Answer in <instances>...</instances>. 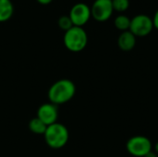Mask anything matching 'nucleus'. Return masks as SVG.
I'll list each match as a JSON object with an SVG mask.
<instances>
[{
    "instance_id": "1",
    "label": "nucleus",
    "mask_w": 158,
    "mask_h": 157,
    "mask_svg": "<svg viewBox=\"0 0 158 157\" xmlns=\"http://www.w3.org/2000/svg\"><path fill=\"white\" fill-rule=\"evenodd\" d=\"M76 93L74 82L69 80L56 81L48 91V98L54 105H62L71 100Z\"/></svg>"
},
{
    "instance_id": "2",
    "label": "nucleus",
    "mask_w": 158,
    "mask_h": 157,
    "mask_svg": "<svg viewBox=\"0 0 158 157\" xmlns=\"http://www.w3.org/2000/svg\"><path fill=\"white\" fill-rule=\"evenodd\" d=\"M44 135L47 145L53 149L64 147L67 144L69 136L67 127L56 122L48 126Z\"/></svg>"
},
{
    "instance_id": "3",
    "label": "nucleus",
    "mask_w": 158,
    "mask_h": 157,
    "mask_svg": "<svg viewBox=\"0 0 158 157\" xmlns=\"http://www.w3.org/2000/svg\"><path fill=\"white\" fill-rule=\"evenodd\" d=\"M88 43V36L86 31L81 27L73 26L66 31L64 35V44L71 52L82 51Z\"/></svg>"
},
{
    "instance_id": "4",
    "label": "nucleus",
    "mask_w": 158,
    "mask_h": 157,
    "mask_svg": "<svg viewBox=\"0 0 158 157\" xmlns=\"http://www.w3.org/2000/svg\"><path fill=\"white\" fill-rule=\"evenodd\" d=\"M153 29V19L147 15L140 14L131 19L129 31L136 37H144L150 34Z\"/></svg>"
},
{
    "instance_id": "5",
    "label": "nucleus",
    "mask_w": 158,
    "mask_h": 157,
    "mask_svg": "<svg viewBox=\"0 0 158 157\" xmlns=\"http://www.w3.org/2000/svg\"><path fill=\"white\" fill-rule=\"evenodd\" d=\"M152 143L150 140L144 136H135L131 138L127 143L128 152L137 157H144L151 152Z\"/></svg>"
},
{
    "instance_id": "6",
    "label": "nucleus",
    "mask_w": 158,
    "mask_h": 157,
    "mask_svg": "<svg viewBox=\"0 0 158 157\" xmlns=\"http://www.w3.org/2000/svg\"><path fill=\"white\" fill-rule=\"evenodd\" d=\"M113 11L112 0H95L91 8L93 18L99 22H104L109 19Z\"/></svg>"
},
{
    "instance_id": "7",
    "label": "nucleus",
    "mask_w": 158,
    "mask_h": 157,
    "mask_svg": "<svg viewBox=\"0 0 158 157\" xmlns=\"http://www.w3.org/2000/svg\"><path fill=\"white\" fill-rule=\"evenodd\" d=\"M91 16V8L84 3H78L74 5L69 13V18L73 25L76 27H82L85 25Z\"/></svg>"
},
{
    "instance_id": "8",
    "label": "nucleus",
    "mask_w": 158,
    "mask_h": 157,
    "mask_svg": "<svg viewBox=\"0 0 158 157\" xmlns=\"http://www.w3.org/2000/svg\"><path fill=\"white\" fill-rule=\"evenodd\" d=\"M57 116L58 113L56 105L52 103L42 105L37 111V118L42 120L47 127L56 122Z\"/></svg>"
},
{
    "instance_id": "9",
    "label": "nucleus",
    "mask_w": 158,
    "mask_h": 157,
    "mask_svg": "<svg viewBox=\"0 0 158 157\" xmlns=\"http://www.w3.org/2000/svg\"><path fill=\"white\" fill-rule=\"evenodd\" d=\"M118 47L122 51H131L134 48L136 44V36L130 31H122L118 40Z\"/></svg>"
},
{
    "instance_id": "10",
    "label": "nucleus",
    "mask_w": 158,
    "mask_h": 157,
    "mask_svg": "<svg viewBox=\"0 0 158 157\" xmlns=\"http://www.w3.org/2000/svg\"><path fill=\"white\" fill-rule=\"evenodd\" d=\"M13 5L10 0H0V22L8 20L13 15Z\"/></svg>"
},
{
    "instance_id": "11",
    "label": "nucleus",
    "mask_w": 158,
    "mask_h": 157,
    "mask_svg": "<svg viewBox=\"0 0 158 157\" xmlns=\"http://www.w3.org/2000/svg\"><path fill=\"white\" fill-rule=\"evenodd\" d=\"M29 129L35 134H44L47 126L38 118H32L29 123Z\"/></svg>"
},
{
    "instance_id": "12",
    "label": "nucleus",
    "mask_w": 158,
    "mask_h": 157,
    "mask_svg": "<svg viewBox=\"0 0 158 157\" xmlns=\"http://www.w3.org/2000/svg\"><path fill=\"white\" fill-rule=\"evenodd\" d=\"M131 20V19H130L126 15H118L115 19L114 23H115V26L118 30H119L121 31H126L130 30Z\"/></svg>"
},
{
    "instance_id": "13",
    "label": "nucleus",
    "mask_w": 158,
    "mask_h": 157,
    "mask_svg": "<svg viewBox=\"0 0 158 157\" xmlns=\"http://www.w3.org/2000/svg\"><path fill=\"white\" fill-rule=\"evenodd\" d=\"M113 9L118 12H124L130 6V0H112Z\"/></svg>"
},
{
    "instance_id": "14",
    "label": "nucleus",
    "mask_w": 158,
    "mask_h": 157,
    "mask_svg": "<svg viewBox=\"0 0 158 157\" xmlns=\"http://www.w3.org/2000/svg\"><path fill=\"white\" fill-rule=\"evenodd\" d=\"M58 26L62 30H64L65 31H67L69 29H71L74 25H73V23H72L69 16H62L58 19Z\"/></svg>"
},
{
    "instance_id": "15",
    "label": "nucleus",
    "mask_w": 158,
    "mask_h": 157,
    "mask_svg": "<svg viewBox=\"0 0 158 157\" xmlns=\"http://www.w3.org/2000/svg\"><path fill=\"white\" fill-rule=\"evenodd\" d=\"M152 19H153L154 28H156V29L158 30V9L156 10V14H155V16H154V18Z\"/></svg>"
},
{
    "instance_id": "16",
    "label": "nucleus",
    "mask_w": 158,
    "mask_h": 157,
    "mask_svg": "<svg viewBox=\"0 0 158 157\" xmlns=\"http://www.w3.org/2000/svg\"><path fill=\"white\" fill-rule=\"evenodd\" d=\"M40 4H43V5H47L49 3H51L53 0H37Z\"/></svg>"
},
{
    "instance_id": "17",
    "label": "nucleus",
    "mask_w": 158,
    "mask_h": 157,
    "mask_svg": "<svg viewBox=\"0 0 158 157\" xmlns=\"http://www.w3.org/2000/svg\"><path fill=\"white\" fill-rule=\"evenodd\" d=\"M144 157H158V156L156 153H154V152H152V151H151V152H149V153H148V154H147V155H146Z\"/></svg>"
},
{
    "instance_id": "18",
    "label": "nucleus",
    "mask_w": 158,
    "mask_h": 157,
    "mask_svg": "<svg viewBox=\"0 0 158 157\" xmlns=\"http://www.w3.org/2000/svg\"><path fill=\"white\" fill-rule=\"evenodd\" d=\"M156 152L158 154V142L156 143Z\"/></svg>"
}]
</instances>
